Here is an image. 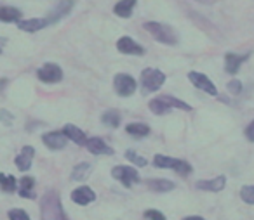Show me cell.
Here are the masks:
<instances>
[{
  "label": "cell",
  "instance_id": "6da1fadb",
  "mask_svg": "<svg viewBox=\"0 0 254 220\" xmlns=\"http://www.w3.org/2000/svg\"><path fill=\"white\" fill-rule=\"evenodd\" d=\"M40 220H68L56 191H47L40 199Z\"/></svg>",
  "mask_w": 254,
  "mask_h": 220
},
{
  "label": "cell",
  "instance_id": "7a4b0ae2",
  "mask_svg": "<svg viewBox=\"0 0 254 220\" xmlns=\"http://www.w3.org/2000/svg\"><path fill=\"white\" fill-rule=\"evenodd\" d=\"M143 28L153 37L159 44H164V45H176L180 42V37H178L176 30L169 25H164V23L159 21H148L143 25Z\"/></svg>",
  "mask_w": 254,
  "mask_h": 220
},
{
  "label": "cell",
  "instance_id": "3957f363",
  "mask_svg": "<svg viewBox=\"0 0 254 220\" xmlns=\"http://www.w3.org/2000/svg\"><path fill=\"white\" fill-rule=\"evenodd\" d=\"M166 84V73H162L157 68H146L141 71L139 77V87H141L143 94H153V92L160 90V87Z\"/></svg>",
  "mask_w": 254,
  "mask_h": 220
},
{
  "label": "cell",
  "instance_id": "277c9868",
  "mask_svg": "<svg viewBox=\"0 0 254 220\" xmlns=\"http://www.w3.org/2000/svg\"><path fill=\"white\" fill-rule=\"evenodd\" d=\"M153 165L157 168H162V170H174L180 175H190L191 174V165L185 160H178V158H171L166 156V154H155L153 156Z\"/></svg>",
  "mask_w": 254,
  "mask_h": 220
},
{
  "label": "cell",
  "instance_id": "5b68a950",
  "mask_svg": "<svg viewBox=\"0 0 254 220\" xmlns=\"http://www.w3.org/2000/svg\"><path fill=\"white\" fill-rule=\"evenodd\" d=\"M113 88L120 97H131L138 90V82L127 73H117L113 78Z\"/></svg>",
  "mask_w": 254,
  "mask_h": 220
},
{
  "label": "cell",
  "instance_id": "8992f818",
  "mask_svg": "<svg viewBox=\"0 0 254 220\" xmlns=\"http://www.w3.org/2000/svg\"><path fill=\"white\" fill-rule=\"evenodd\" d=\"M37 77L42 84L53 85V84H60L63 80V70H61L60 64L56 63H46L37 70Z\"/></svg>",
  "mask_w": 254,
  "mask_h": 220
},
{
  "label": "cell",
  "instance_id": "52a82bcc",
  "mask_svg": "<svg viewBox=\"0 0 254 220\" xmlns=\"http://www.w3.org/2000/svg\"><path fill=\"white\" fill-rule=\"evenodd\" d=\"M112 177L115 180H119L124 187H131L136 182H141V177H139L138 170L134 167H124V165H117L112 170Z\"/></svg>",
  "mask_w": 254,
  "mask_h": 220
},
{
  "label": "cell",
  "instance_id": "ba28073f",
  "mask_svg": "<svg viewBox=\"0 0 254 220\" xmlns=\"http://www.w3.org/2000/svg\"><path fill=\"white\" fill-rule=\"evenodd\" d=\"M188 80L191 82V85H193L195 88L205 92L207 95H212V97L218 95V88H216V85L212 84V80L207 75L198 73V71H190V73H188Z\"/></svg>",
  "mask_w": 254,
  "mask_h": 220
},
{
  "label": "cell",
  "instance_id": "9c48e42d",
  "mask_svg": "<svg viewBox=\"0 0 254 220\" xmlns=\"http://www.w3.org/2000/svg\"><path fill=\"white\" fill-rule=\"evenodd\" d=\"M117 50L120 54H124V56H145L146 52L141 44H138L132 37H127V35L120 37L117 40Z\"/></svg>",
  "mask_w": 254,
  "mask_h": 220
},
{
  "label": "cell",
  "instance_id": "30bf717a",
  "mask_svg": "<svg viewBox=\"0 0 254 220\" xmlns=\"http://www.w3.org/2000/svg\"><path fill=\"white\" fill-rule=\"evenodd\" d=\"M42 142L47 149L51 151H61L66 147L68 144V137L64 135L63 130H51V132L44 133L42 135Z\"/></svg>",
  "mask_w": 254,
  "mask_h": 220
},
{
  "label": "cell",
  "instance_id": "8fae6325",
  "mask_svg": "<svg viewBox=\"0 0 254 220\" xmlns=\"http://www.w3.org/2000/svg\"><path fill=\"white\" fill-rule=\"evenodd\" d=\"M71 7H73V0H61L60 4L56 5V7L53 9V11L49 12V14L46 16L47 19V25H54V23H58L60 19L66 18L68 14H70Z\"/></svg>",
  "mask_w": 254,
  "mask_h": 220
},
{
  "label": "cell",
  "instance_id": "7c38bea8",
  "mask_svg": "<svg viewBox=\"0 0 254 220\" xmlns=\"http://www.w3.org/2000/svg\"><path fill=\"white\" fill-rule=\"evenodd\" d=\"M71 201L77 203V205L80 206H85V205H91L92 201L96 199V192L92 191L89 185H80V187L73 189L70 194Z\"/></svg>",
  "mask_w": 254,
  "mask_h": 220
},
{
  "label": "cell",
  "instance_id": "4fadbf2b",
  "mask_svg": "<svg viewBox=\"0 0 254 220\" xmlns=\"http://www.w3.org/2000/svg\"><path fill=\"white\" fill-rule=\"evenodd\" d=\"M251 54H233V52H226L225 54V71L230 75H237L242 66V63H246L249 59Z\"/></svg>",
  "mask_w": 254,
  "mask_h": 220
},
{
  "label": "cell",
  "instance_id": "5bb4252c",
  "mask_svg": "<svg viewBox=\"0 0 254 220\" xmlns=\"http://www.w3.org/2000/svg\"><path fill=\"white\" fill-rule=\"evenodd\" d=\"M33 156H35V147L33 146H25L21 149V153L14 158V165L19 172H26L32 168Z\"/></svg>",
  "mask_w": 254,
  "mask_h": 220
},
{
  "label": "cell",
  "instance_id": "9a60e30c",
  "mask_svg": "<svg viewBox=\"0 0 254 220\" xmlns=\"http://www.w3.org/2000/svg\"><path fill=\"white\" fill-rule=\"evenodd\" d=\"M226 185V177L225 175H219L214 178H204V180H197L195 187L200 189V191H207V192H219L223 191Z\"/></svg>",
  "mask_w": 254,
  "mask_h": 220
},
{
  "label": "cell",
  "instance_id": "2e32d148",
  "mask_svg": "<svg viewBox=\"0 0 254 220\" xmlns=\"http://www.w3.org/2000/svg\"><path fill=\"white\" fill-rule=\"evenodd\" d=\"M85 147H87L89 153H92L94 156H101V154L112 156L113 154V149L101 139V137H89L87 142H85Z\"/></svg>",
  "mask_w": 254,
  "mask_h": 220
},
{
  "label": "cell",
  "instance_id": "e0dca14e",
  "mask_svg": "<svg viewBox=\"0 0 254 220\" xmlns=\"http://www.w3.org/2000/svg\"><path fill=\"white\" fill-rule=\"evenodd\" d=\"M63 132H64V135L68 137V140H71V142L77 144V146H85V142H87V139H89L84 130L78 129L73 123H66V125L63 127Z\"/></svg>",
  "mask_w": 254,
  "mask_h": 220
},
{
  "label": "cell",
  "instance_id": "ac0fdd59",
  "mask_svg": "<svg viewBox=\"0 0 254 220\" xmlns=\"http://www.w3.org/2000/svg\"><path fill=\"white\" fill-rule=\"evenodd\" d=\"M47 19L46 18H30V19H21L18 23V28L21 32H26V33H35V32H40V30L47 28Z\"/></svg>",
  "mask_w": 254,
  "mask_h": 220
},
{
  "label": "cell",
  "instance_id": "d6986e66",
  "mask_svg": "<svg viewBox=\"0 0 254 220\" xmlns=\"http://www.w3.org/2000/svg\"><path fill=\"white\" fill-rule=\"evenodd\" d=\"M35 178L30 177V175H25L23 178H19V184H18V192L21 198H28V199H35Z\"/></svg>",
  "mask_w": 254,
  "mask_h": 220
},
{
  "label": "cell",
  "instance_id": "ffe728a7",
  "mask_svg": "<svg viewBox=\"0 0 254 220\" xmlns=\"http://www.w3.org/2000/svg\"><path fill=\"white\" fill-rule=\"evenodd\" d=\"M136 4H138V0H119L113 7V12H115L119 18H131L132 16V11H134Z\"/></svg>",
  "mask_w": 254,
  "mask_h": 220
},
{
  "label": "cell",
  "instance_id": "44dd1931",
  "mask_svg": "<svg viewBox=\"0 0 254 220\" xmlns=\"http://www.w3.org/2000/svg\"><path fill=\"white\" fill-rule=\"evenodd\" d=\"M21 16L23 12L18 7H12V5H2L0 7V21L2 23H19Z\"/></svg>",
  "mask_w": 254,
  "mask_h": 220
},
{
  "label": "cell",
  "instance_id": "7402d4cb",
  "mask_svg": "<svg viewBox=\"0 0 254 220\" xmlns=\"http://www.w3.org/2000/svg\"><path fill=\"white\" fill-rule=\"evenodd\" d=\"M148 187L153 192L162 194V192H169L173 189H176V184L173 180H169V178H152V180H148Z\"/></svg>",
  "mask_w": 254,
  "mask_h": 220
},
{
  "label": "cell",
  "instance_id": "603a6c76",
  "mask_svg": "<svg viewBox=\"0 0 254 220\" xmlns=\"http://www.w3.org/2000/svg\"><path fill=\"white\" fill-rule=\"evenodd\" d=\"M101 123L106 127H112V129H119L122 123V115L117 109H108L101 115Z\"/></svg>",
  "mask_w": 254,
  "mask_h": 220
},
{
  "label": "cell",
  "instance_id": "cb8c5ba5",
  "mask_svg": "<svg viewBox=\"0 0 254 220\" xmlns=\"http://www.w3.org/2000/svg\"><path fill=\"white\" fill-rule=\"evenodd\" d=\"M92 172V165L91 163H78L73 167V172H71V180L75 182H84L87 180V177Z\"/></svg>",
  "mask_w": 254,
  "mask_h": 220
},
{
  "label": "cell",
  "instance_id": "d4e9b609",
  "mask_svg": "<svg viewBox=\"0 0 254 220\" xmlns=\"http://www.w3.org/2000/svg\"><path fill=\"white\" fill-rule=\"evenodd\" d=\"M126 132L129 135L136 137V139H143V137H148L152 130H150V127L146 123H129L126 127Z\"/></svg>",
  "mask_w": 254,
  "mask_h": 220
},
{
  "label": "cell",
  "instance_id": "484cf974",
  "mask_svg": "<svg viewBox=\"0 0 254 220\" xmlns=\"http://www.w3.org/2000/svg\"><path fill=\"white\" fill-rule=\"evenodd\" d=\"M148 108H150V111L153 113V115H157V116H162V115H167V113H171V106L167 104L166 101H164L162 97H155V99H152V101L148 102Z\"/></svg>",
  "mask_w": 254,
  "mask_h": 220
},
{
  "label": "cell",
  "instance_id": "4316f807",
  "mask_svg": "<svg viewBox=\"0 0 254 220\" xmlns=\"http://www.w3.org/2000/svg\"><path fill=\"white\" fill-rule=\"evenodd\" d=\"M19 180L14 177V175H7V174H0V189L7 194H12V192L18 189Z\"/></svg>",
  "mask_w": 254,
  "mask_h": 220
},
{
  "label": "cell",
  "instance_id": "83f0119b",
  "mask_svg": "<svg viewBox=\"0 0 254 220\" xmlns=\"http://www.w3.org/2000/svg\"><path fill=\"white\" fill-rule=\"evenodd\" d=\"M160 97H162L164 101H166L167 104H169L173 109H181V111H191V106L190 104H187V102L181 101V99L174 97V95H160Z\"/></svg>",
  "mask_w": 254,
  "mask_h": 220
},
{
  "label": "cell",
  "instance_id": "f1b7e54d",
  "mask_svg": "<svg viewBox=\"0 0 254 220\" xmlns=\"http://www.w3.org/2000/svg\"><path fill=\"white\" fill-rule=\"evenodd\" d=\"M126 158L131 161L134 167L141 168V167H146V165H148V160H146V158H143L141 154H138L136 151H132V149H127L126 151Z\"/></svg>",
  "mask_w": 254,
  "mask_h": 220
},
{
  "label": "cell",
  "instance_id": "f546056e",
  "mask_svg": "<svg viewBox=\"0 0 254 220\" xmlns=\"http://www.w3.org/2000/svg\"><path fill=\"white\" fill-rule=\"evenodd\" d=\"M240 198L247 205H254V185H244L240 189Z\"/></svg>",
  "mask_w": 254,
  "mask_h": 220
},
{
  "label": "cell",
  "instance_id": "4dcf8cb0",
  "mask_svg": "<svg viewBox=\"0 0 254 220\" xmlns=\"http://www.w3.org/2000/svg\"><path fill=\"white\" fill-rule=\"evenodd\" d=\"M9 220H30V215L21 208H12L7 212Z\"/></svg>",
  "mask_w": 254,
  "mask_h": 220
},
{
  "label": "cell",
  "instance_id": "1f68e13d",
  "mask_svg": "<svg viewBox=\"0 0 254 220\" xmlns=\"http://www.w3.org/2000/svg\"><path fill=\"white\" fill-rule=\"evenodd\" d=\"M143 217H145L146 220H167L166 215H164L162 212H159V210H153V208L146 210V212L143 213Z\"/></svg>",
  "mask_w": 254,
  "mask_h": 220
},
{
  "label": "cell",
  "instance_id": "d6a6232c",
  "mask_svg": "<svg viewBox=\"0 0 254 220\" xmlns=\"http://www.w3.org/2000/svg\"><path fill=\"white\" fill-rule=\"evenodd\" d=\"M12 122H14V116H12L11 111H7V109H0V123L5 127H11Z\"/></svg>",
  "mask_w": 254,
  "mask_h": 220
},
{
  "label": "cell",
  "instance_id": "836d02e7",
  "mask_svg": "<svg viewBox=\"0 0 254 220\" xmlns=\"http://www.w3.org/2000/svg\"><path fill=\"white\" fill-rule=\"evenodd\" d=\"M226 88H228V92L232 95H239L240 92H242V82H239V80H230L228 85H226Z\"/></svg>",
  "mask_w": 254,
  "mask_h": 220
},
{
  "label": "cell",
  "instance_id": "e575fe53",
  "mask_svg": "<svg viewBox=\"0 0 254 220\" xmlns=\"http://www.w3.org/2000/svg\"><path fill=\"white\" fill-rule=\"evenodd\" d=\"M246 139L249 142H254V120L246 127Z\"/></svg>",
  "mask_w": 254,
  "mask_h": 220
},
{
  "label": "cell",
  "instance_id": "d590c367",
  "mask_svg": "<svg viewBox=\"0 0 254 220\" xmlns=\"http://www.w3.org/2000/svg\"><path fill=\"white\" fill-rule=\"evenodd\" d=\"M183 220H205L204 217H198V215H190V217H185Z\"/></svg>",
  "mask_w": 254,
  "mask_h": 220
},
{
  "label": "cell",
  "instance_id": "8d00e7d4",
  "mask_svg": "<svg viewBox=\"0 0 254 220\" xmlns=\"http://www.w3.org/2000/svg\"><path fill=\"white\" fill-rule=\"evenodd\" d=\"M197 2H200V4H214L216 0H197Z\"/></svg>",
  "mask_w": 254,
  "mask_h": 220
},
{
  "label": "cell",
  "instance_id": "74e56055",
  "mask_svg": "<svg viewBox=\"0 0 254 220\" xmlns=\"http://www.w3.org/2000/svg\"><path fill=\"white\" fill-rule=\"evenodd\" d=\"M0 54H2V47H0Z\"/></svg>",
  "mask_w": 254,
  "mask_h": 220
}]
</instances>
